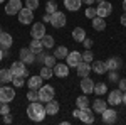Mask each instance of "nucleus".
Masks as SVG:
<instances>
[{
	"mask_svg": "<svg viewBox=\"0 0 126 125\" xmlns=\"http://www.w3.org/2000/svg\"><path fill=\"white\" fill-rule=\"evenodd\" d=\"M46 106L40 105V101H30V105L27 106V117L32 122H42L46 118Z\"/></svg>",
	"mask_w": 126,
	"mask_h": 125,
	"instance_id": "obj_1",
	"label": "nucleus"
},
{
	"mask_svg": "<svg viewBox=\"0 0 126 125\" xmlns=\"http://www.w3.org/2000/svg\"><path fill=\"white\" fill-rule=\"evenodd\" d=\"M72 115L76 118H79L81 122H84V124H94V112H93L91 106H87V108H76L72 112Z\"/></svg>",
	"mask_w": 126,
	"mask_h": 125,
	"instance_id": "obj_2",
	"label": "nucleus"
},
{
	"mask_svg": "<svg viewBox=\"0 0 126 125\" xmlns=\"http://www.w3.org/2000/svg\"><path fill=\"white\" fill-rule=\"evenodd\" d=\"M37 93H39V101L40 103H47L50 100H54L56 90H54V86H50V85H42V86L37 90Z\"/></svg>",
	"mask_w": 126,
	"mask_h": 125,
	"instance_id": "obj_3",
	"label": "nucleus"
},
{
	"mask_svg": "<svg viewBox=\"0 0 126 125\" xmlns=\"http://www.w3.org/2000/svg\"><path fill=\"white\" fill-rule=\"evenodd\" d=\"M66 22H67V19H66V14H64V12L56 10L54 14H50V24H52V27L61 29V27L66 25Z\"/></svg>",
	"mask_w": 126,
	"mask_h": 125,
	"instance_id": "obj_4",
	"label": "nucleus"
},
{
	"mask_svg": "<svg viewBox=\"0 0 126 125\" xmlns=\"http://www.w3.org/2000/svg\"><path fill=\"white\" fill-rule=\"evenodd\" d=\"M17 17H19V22L20 24H24V25H29L34 22V10L27 9V7H22L20 12L17 14Z\"/></svg>",
	"mask_w": 126,
	"mask_h": 125,
	"instance_id": "obj_5",
	"label": "nucleus"
},
{
	"mask_svg": "<svg viewBox=\"0 0 126 125\" xmlns=\"http://www.w3.org/2000/svg\"><path fill=\"white\" fill-rule=\"evenodd\" d=\"M14 98H15V90L12 86L0 88V103H10Z\"/></svg>",
	"mask_w": 126,
	"mask_h": 125,
	"instance_id": "obj_6",
	"label": "nucleus"
},
{
	"mask_svg": "<svg viewBox=\"0 0 126 125\" xmlns=\"http://www.w3.org/2000/svg\"><path fill=\"white\" fill-rule=\"evenodd\" d=\"M22 7H24V5H22L20 0H9L7 5H5V14H7V15H17Z\"/></svg>",
	"mask_w": 126,
	"mask_h": 125,
	"instance_id": "obj_7",
	"label": "nucleus"
},
{
	"mask_svg": "<svg viewBox=\"0 0 126 125\" xmlns=\"http://www.w3.org/2000/svg\"><path fill=\"white\" fill-rule=\"evenodd\" d=\"M19 58L22 63H25V64H34L35 63V54L30 51V48H22L19 52Z\"/></svg>",
	"mask_w": 126,
	"mask_h": 125,
	"instance_id": "obj_8",
	"label": "nucleus"
},
{
	"mask_svg": "<svg viewBox=\"0 0 126 125\" xmlns=\"http://www.w3.org/2000/svg\"><path fill=\"white\" fill-rule=\"evenodd\" d=\"M10 71H12L14 76H24V78L27 76V68H25V63H22V61H15V63H12Z\"/></svg>",
	"mask_w": 126,
	"mask_h": 125,
	"instance_id": "obj_9",
	"label": "nucleus"
},
{
	"mask_svg": "<svg viewBox=\"0 0 126 125\" xmlns=\"http://www.w3.org/2000/svg\"><path fill=\"white\" fill-rule=\"evenodd\" d=\"M111 12H113V5L109 3V2H101L99 5L96 7V14L99 17H103V19H106L108 15H111Z\"/></svg>",
	"mask_w": 126,
	"mask_h": 125,
	"instance_id": "obj_10",
	"label": "nucleus"
},
{
	"mask_svg": "<svg viewBox=\"0 0 126 125\" xmlns=\"http://www.w3.org/2000/svg\"><path fill=\"white\" fill-rule=\"evenodd\" d=\"M32 39H42L46 36V24L44 22H35L32 24Z\"/></svg>",
	"mask_w": 126,
	"mask_h": 125,
	"instance_id": "obj_11",
	"label": "nucleus"
},
{
	"mask_svg": "<svg viewBox=\"0 0 126 125\" xmlns=\"http://www.w3.org/2000/svg\"><path fill=\"white\" fill-rule=\"evenodd\" d=\"M101 115H103V122H104V124H109V125L116 124V120H118V112L113 110V108H106Z\"/></svg>",
	"mask_w": 126,
	"mask_h": 125,
	"instance_id": "obj_12",
	"label": "nucleus"
},
{
	"mask_svg": "<svg viewBox=\"0 0 126 125\" xmlns=\"http://www.w3.org/2000/svg\"><path fill=\"white\" fill-rule=\"evenodd\" d=\"M121 101H123V91L119 88L109 91V95H108V103L109 105H119Z\"/></svg>",
	"mask_w": 126,
	"mask_h": 125,
	"instance_id": "obj_13",
	"label": "nucleus"
},
{
	"mask_svg": "<svg viewBox=\"0 0 126 125\" xmlns=\"http://www.w3.org/2000/svg\"><path fill=\"white\" fill-rule=\"evenodd\" d=\"M66 59H67V66L69 68H76L79 63L82 61V56H81V52H79V51H71Z\"/></svg>",
	"mask_w": 126,
	"mask_h": 125,
	"instance_id": "obj_14",
	"label": "nucleus"
},
{
	"mask_svg": "<svg viewBox=\"0 0 126 125\" xmlns=\"http://www.w3.org/2000/svg\"><path fill=\"white\" fill-rule=\"evenodd\" d=\"M104 63H106L108 71H118V69H121V66H123V61H121V58H118V56H113V58H109Z\"/></svg>",
	"mask_w": 126,
	"mask_h": 125,
	"instance_id": "obj_15",
	"label": "nucleus"
},
{
	"mask_svg": "<svg viewBox=\"0 0 126 125\" xmlns=\"http://www.w3.org/2000/svg\"><path fill=\"white\" fill-rule=\"evenodd\" d=\"M14 44V39L10 36L9 32H0V49H10Z\"/></svg>",
	"mask_w": 126,
	"mask_h": 125,
	"instance_id": "obj_16",
	"label": "nucleus"
},
{
	"mask_svg": "<svg viewBox=\"0 0 126 125\" xmlns=\"http://www.w3.org/2000/svg\"><path fill=\"white\" fill-rule=\"evenodd\" d=\"M81 90L84 91V95H89V93H93V90H94V81H93V79H91L89 76L81 78Z\"/></svg>",
	"mask_w": 126,
	"mask_h": 125,
	"instance_id": "obj_17",
	"label": "nucleus"
},
{
	"mask_svg": "<svg viewBox=\"0 0 126 125\" xmlns=\"http://www.w3.org/2000/svg\"><path fill=\"white\" fill-rule=\"evenodd\" d=\"M42 85H44V78L40 76V75H37V76H30L29 81H27L29 90H39Z\"/></svg>",
	"mask_w": 126,
	"mask_h": 125,
	"instance_id": "obj_18",
	"label": "nucleus"
},
{
	"mask_svg": "<svg viewBox=\"0 0 126 125\" xmlns=\"http://www.w3.org/2000/svg\"><path fill=\"white\" fill-rule=\"evenodd\" d=\"M59 108H61V105H59L56 100H50V101H47L46 103V113L50 117H56L59 113Z\"/></svg>",
	"mask_w": 126,
	"mask_h": 125,
	"instance_id": "obj_19",
	"label": "nucleus"
},
{
	"mask_svg": "<svg viewBox=\"0 0 126 125\" xmlns=\"http://www.w3.org/2000/svg\"><path fill=\"white\" fill-rule=\"evenodd\" d=\"M91 71H94L96 75H106L108 73V68L104 61H93L91 64Z\"/></svg>",
	"mask_w": 126,
	"mask_h": 125,
	"instance_id": "obj_20",
	"label": "nucleus"
},
{
	"mask_svg": "<svg viewBox=\"0 0 126 125\" xmlns=\"http://www.w3.org/2000/svg\"><path fill=\"white\" fill-rule=\"evenodd\" d=\"M76 69H78V76L79 78H86V76H89V73H91V64L81 61L78 66H76Z\"/></svg>",
	"mask_w": 126,
	"mask_h": 125,
	"instance_id": "obj_21",
	"label": "nucleus"
},
{
	"mask_svg": "<svg viewBox=\"0 0 126 125\" xmlns=\"http://www.w3.org/2000/svg\"><path fill=\"white\" fill-rule=\"evenodd\" d=\"M52 69H54V75H56L57 78H66L69 75V66L67 64H62V63L56 64Z\"/></svg>",
	"mask_w": 126,
	"mask_h": 125,
	"instance_id": "obj_22",
	"label": "nucleus"
},
{
	"mask_svg": "<svg viewBox=\"0 0 126 125\" xmlns=\"http://www.w3.org/2000/svg\"><path fill=\"white\" fill-rule=\"evenodd\" d=\"M91 24H93V29L97 30V32L106 29V20L103 19V17H99V15H96L94 19H91Z\"/></svg>",
	"mask_w": 126,
	"mask_h": 125,
	"instance_id": "obj_23",
	"label": "nucleus"
},
{
	"mask_svg": "<svg viewBox=\"0 0 126 125\" xmlns=\"http://www.w3.org/2000/svg\"><path fill=\"white\" fill-rule=\"evenodd\" d=\"M82 5V0H64V7L71 12H76V10L81 9Z\"/></svg>",
	"mask_w": 126,
	"mask_h": 125,
	"instance_id": "obj_24",
	"label": "nucleus"
},
{
	"mask_svg": "<svg viewBox=\"0 0 126 125\" xmlns=\"http://www.w3.org/2000/svg\"><path fill=\"white\" fill-rule=\"evenodd\" d=\"M12 78H14V75H12L10 68L9 69L7 68H2L0 69V83H12Z\"/></svg>",
	"mask_w": 126,
	"mask_h": 125,
	"instance_id": "obj_25",
	"label": "nucleus"
},
{
	"mask_svg": "<svg viewBox=\"0 0 126 125\" xmlns=\"http://www.w3.org/2000/svg\"><path fill=\"white\" fill-rule=\"evenodd\" d=\"M108 108L106 100H94V105H93V112L94 113H103Z\"/></svg>",
	"mask_w": 126,
	"mask_h": 125,
	"instance_id": "obj_26",
	"label": "nucleus"
},
{
	"mask_svg": "<svg viewBox=\"0 0 126 125\" xmlns=\"http://www.w3.org/2000/svg\"><path fill=\"white\" fill-rule=\"evenodd\" d=\"M72 39L76 42H82L86 39V30L82 29V27H76V29L72 30Z\"/></svg>",
	"mask_w": 126,
	"mask_h": 125,
	"instance_id": "obj_27",
	"label": "nucleus"
},
{
	"mask_svg": "<svg viewBox=\"0 0 126 125\" xmlns=\"http://www.w3.org/2000/svg\"><path fill=\"white\" fill-rule=\"evenodd\" d=\"M69 54V51L66 46H57V48L54 49V58L56 59H66Z\"/></svg>",
	"mask_w": 126,
	"mask_h": 125,
	"instance_id": "obj_28",
	"label": "nucleus"
},
{
	"mask_svg": "<svg viewBox=\"0 0 126 125\" xmlns=\"http://www.w3.org/2000/svg\"><path fill=\"white\" fill-rule=\"evenodd\" d=\"M30 51L34 52V54H39L44 51V46H42V42H40V39H32V42H30Z\"/></svg>",
	"mask_w": 126,
	"mask_h": 125,
	"instance_id": "obj_29",
	"label": "nucleus"
},
{
	"mask_svg": "<svg viewBox=\"0 0 126 125\" xmlns=\"http://www.w3.org/2000/svg\"><path fill=\"white\" fill-rule=\"evenodd\" d=\"M40 42H42L44 49H52L54 46H56V41H54V37H52V36H49V34H46L44 37L40 39Z\"/></svg>",
	"mask_w": 126,
	"mask_h": 125,
	"instance_id": "obj_30",
	"label": "nucleus"
},
{
	"mask_svg": "<svg viewBox=\"0 0 126 125\" xmlns=\"http://www.w3.org/2000/svg\"><path fill=\"white\" fill-rule=\"evenodd\" d=\"M106 91H108L106 83H96V85H94V90H93V93H96L97 96H103Z\"/></svg>",
	"mask_w": 126,
	"mask_h": 125,
	"instance_id": "obj_31",
	"label": "nucleus"
},
{
	"mask_svg": "<svg viewBox=\"0 0 126 125\" xmlns=\"http://www.w3.org/2000/svg\"><path fill=\"white\" fill-rule=\"evenodd\" d=\"M76 105H78V108H87V106H91V101L86 95H82V96H78Z\"/></svg>",
	"mask_w": 126,
	"mask_h": 125,
	"instance_id": "obj_32",
	"label": "nucleus"
},
{
	"mask_svg": "<svg viewBox=\"0 0 126 125\" xmlns=\"http://www.w3.org/2000/svg\"><path fill=\"white\" fill-rule=\"evenodd\" d=\"M52 75H54V69L49 66H44L40 68V76L44 78V79H49V78H52Z\"/></svg>",
	"mask_w": 126,
	"mask_h": 125,
	"instance_id": "obj_33",
	"label": "nucleus"
},
{
	"mask_svg": "<svg viewBox=\"0 0 126 125\" xmlns=\"http://www.w3.org/2000/svg\"><path fill=\"white\" fill-rule=\"evenodd\" d=\"M81 56H82V61H84V63H89V64H91V63L94 61V54L91 52V49H86Z\"/></svg>",
	"mask_w": 126,
	"mask_h": 125,
	"instance_id": "obj_34",
	"label": "nucleus"
},
{
	"mask_svg": "<svg viewBox=\"0 0 126 125\" xmlns=\"http://www.w3.org/2000/svg\"><path fill=\"white\" fill-rule=\"evenodd\" d=\"M12 83H14L15 88H22L24 85H25V78L24 76H14L12 78Z\"/></svg>",
	"mask_w": 126,
	"mask_h": 125,
	"instance_id": "obj_35",
	"label": "nucleus"
},
{
	"mask_svg": "<svg viewBox=\"0 0 126 125\" xmlns=\"http://www.w3.org/2000/svg\"><path fill=\"white\" fill-rule=\"evenodd\" d=\"M56 10H57V3H56L54 0H49L47 3H46V12H47V14H54Z\"/></svg>",
	"mask_w": 126,
	"mask_h": 125,
	"instance_id": "obj_36",
	"label": "nucleus"
},
{
	"mask_svg": "<svg viewBox=\"0 0 126 125\" xmlns=\"http://www.w3.org/2000/svg\"><path fill=\"white\" fill-rule=\"evenodd\" d=\"M27 100H29V101H39V93H37V90H29Z\"/></svg>",
	"mask_w": 126,
	"mask_h": 125,
	"instance_id": "obj_37",
	"label": "nucleus"
},
{
	"mask_svg": "<svg viewBox=\"0 0 126 125\" xmlns=\"http://www.w3.org/2000/svg\"><path fill=\"white\" fill-rule=\"evenodd\" d=\"M24 7H27V9H30V10H35L39 7V0H25V5H24Z\"/></svg>",
	"mask_w": 126,
	"mask_h": 125,
	"instance_id": "obj_38",
	"label": "nucleus"
},
{
	"mask_svg": "<svg viewBox=\"0 0 126 125\" xmlns=\"http://www.w3.org/2000/svg\"><path fill=\"white\" fill-rule=\"evenodd\" d=\"M44 66H49V68H54L56 66V58L54 56H46V59H44Z\"/></svg>",
	"mask_w": 126,
	"mask_h": 125,
	"instance_id": "obj_39",
	"label": "nucleus"
},
{
	"mask_svg": "<svg viewBox=\"0 0 126 125\" xmlns=\"http://www.w3.org/2000/svg\"><path fill=\"white\" fill-rule=\"evenodd\" d=\"M97 14H96V7H93V5H89L86 9V17L87 19H94Z\"/></svg>",
	"mask_w": 126,
	"mask_h": 125,
	"instance_id": "obj_40",
	"label": "nucleus"
},
{
	"mask_svg": "<svg viewBox=\"0 0 126 125\" xmlns=\"http://www.w3.org/2000/svg\"><path fill=\"white\" fill-rule=\"evenodd\" d=\"M7 113H10V106L9 103H0V115H7Z\"/></svg>",
	"mask_w": 126,
	"mask_h": 125,
	"instance_id": "obj_41",
	"label": "nucleus"
},
{
	"mask_svg": "<svg viewBox=\"0 0 126 125\" xmlns=\"http://www.w3.org/2000/svg\"><path fill=\"white\" fill-rule=\"evenodd\" d=\"M109 81H111V83H118V81H119V76H118L116 71H111V73H109Z\"/></svg>",
	"mask_w": 126,
	"mask_h": 125,
	"instance_id": "obj_42",
	"label": "nucleus"
},
{
	"mask_svg": "<svg viewBox=\"0 0 126 125\" xmlns=\"http://www.w3.org/2000/svg\"><path fill=\"white\" fill-rule=\"evenodd\" d=\"M118 88H119L121 91H126V78H123V79L118 81Z\"/></svg>",
	"mask_w": 126,
	"mask_h": 125,
	"instance_id": "obj_43",
	"label": "nucleus"
},
{
	"mask_svg": "<svg viewBox=\"0 0 126 125\" xmlns=\"http://www.w3.org/2000/svg\"><path fill=\"white\" fill-rule=\"evenodd\" d=\"M82 44H84V48H86V49H91V48H93V41H91V39H84V41H82Z\"/></svg>",
	"mask_w": 126,
	"mask_h": 125,
	"instance_id": "obj_44",
	"label": "nucleus"
},
{
	"mask_svg": "<svg viewBox=\"0 0 126 125\" xmlns=\"http://www.w3.org/2000/svg\"><path fill=\"white\" fill-rule=\"evenodd\" d=\"M3 122H5V124H12V115H10V113L3 115Z\"/></svg>",
	"mask_w": 126,
	"mask_h": 125,
	"instance_id": "obj_45",
	"label": "nucleus"
},
{
	"mask_svg": "<svg viewBox=\"0 0 126 125\" xmlns=\"http://www.w3.org/2000/svg\"><path fill=\"white\" fill-rule=\"evenodd\" d=\"M42 22L46 24V22H50V14H46L44 17H42Z\"/></svg>",
	"mask_w": 126,
	"mask_h": 125,
	"instance_id": "obj_46",
	"label": "nucleus"
},
{
	"mask_svg": "<svg viewBox=\"0 0 126 125\" xmlns=\"http://www.w3.org/2000/svg\"><path fill=\"white\" fill-rule=\"evenodd\" d=\"M121 25H123V27H126V12L121 15Z\"/></svg>",
	"mask_w": 126,
	"mask_h": 125,
	"instance_id": "obj_47",
	"label": "nucleus"
},
{
	"mask_svg": "<svg viewBox=\"0 0 126 125\" xmlns=\"http://www.w3.org/2000/svg\"><path fill=\"white\" fill-rule=\"evenodd\" d=\"M82 3H86V5H93L94 0H82Z\"/></svg>",
	"mask_w": 126,
	"mask_h": 125,
	"instance_id": "obj_48",
	"label": "nucleus"
},
{
	"mask_svg": "<svg viewBox=\"0 0 126 125\" xmlns=\"http://www.w3.org/2000/svg\"><path fill=\"white\" fill-rule=\"evenodd\" d=\"M123 103L126 105V91H123Z\"/></svg>",
	"mask_w": 126,
	"mask_h": 125,
	"instance_id": "obj_49",
	"label": "nucleus"
},
{
	"mask_svg": "<svg viewBox=\"0 0 126 125\" xmlns=\"http://www.w3.org/2000/svg\"><path fill=\"white\" fill-rule=\"evenodd\" d=\"M3 59V49H0V61Z\"/></svg>",
	"mask_w": 126,
	"mask_h": 125,
	"instance_id": "obj_50",
	"label": "nucleus"
},
{
	"mask_svg": "<svg viewBox=\"0 0 126 125\" xmlns=\"http://www.w3.org/2000/svg\"><path fill=\"white\" fill-rule=\"evenodd\" d=\"M123 10L126 12V0H123Z\"/></svg>",
	"mask_w": 126,
	"mask_h": 125,
	"instance_id": "obj_51",
	"label": "nucleus"
},
{
	"mask_svg": "<svg viewBox=\"0 0 126 125\" xmlns=\"http://www.w3.org/2000/svg\"><path fill=\"white\" fill-rule=\"evenodd\" d=\"M94 2H97V3H101V2H104V0H94Z\"/></svg>",
	"mask_w": 126,
	"mask_h": 125,
	"instance_id": "obj_52",
	"label": "nucleus"
},
{
	"mask_svg": "<svg viewBox=\"0 0 126 125\" xmlns=\"http://www.w3.org/2000/svg\"><path fill=\"white\" fill-rule=\"evenodd\" d=\"M3 2H5V0H0V3H3Z\"/></svg>",
	"mask_w": 126,
	"mask_h": 125,
	"instance_id": "obj_53",
	"label": "nucleus"
},
{
	"mask_svg": "<svg viewBox=\"0 0 126 125\" xmlns=\"http://www.w3.org/2000/svg\"><path fill=\"white\" fill-rule=\"evenodd\" d=\"M0 32H2V27H0Z\"/></svg>",
	"mask_w": 126,
	"mask_h": 125,
	"instance_id": "obj_54",
	"label": "nucleus"
}]
</instances>
